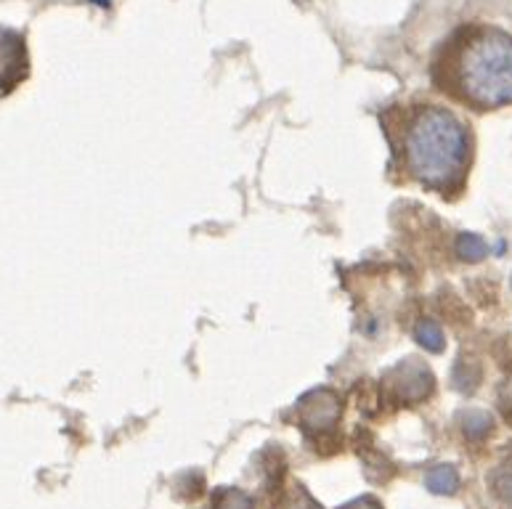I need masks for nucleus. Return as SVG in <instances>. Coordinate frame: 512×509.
<instances>
[{"mask_svg":"<svg viewBox=\"0 0 512 509\" xmlns=\"http://www.w3.org/2000/svg\"><path fill=\"white\" fill-rule=\"evenodd\" d=\"M383 128L398 170L409 181L457 197L465 189L473 138L457 114L438 104H404L383 114Z\"/></svg>","mask_w":512,"mask_h":509,"instance_id":"1","label":"nucleus"},{"mask_svg":"<svg viewBox=\"0 0 512 509\" xmlns=\"http://www.w3.org/2000/svg\"><path fill=\"white\" fill-rule=\"evenodd\" d=\"M433 83L438 91L478 112L510 107L512 38L486 24L462 27L433 61Z\"/></svg>","mask_w":512,"mask_h":509,"instance_id":"2","label":"nucleus"},{"mask_svg":"<svg viewBox=\"0 0 512 509\" xmlns=\"http://www.w3.org/2000/svg\"><path fill=\"white\" fill-rule=\"evenodd\" d=\"M30 72V56L24 46V35L0 27V91H11Z\"/></svg>","mask_w":512,"mask_h":509,"instance_id":"3","label":"nucleus"},{"mask_svg":"<svg viewBox=\"0 0 512 509\" xmlns=\"http://www.w3.org/2000/svg\"><path fill=\"white\" fill-rule=\"evenodd\" d=\"M388 377L393 380L390 385L396 388L398 401L409 403V406L428 398L430 390H433V374H430L428 366H422L414 358H406L404 364H398Z\"/></svg>","mask_w":512,"mask_h":509,"instance_id":"4","label":"nucleus"},{"mask_svg":"<svg viewBox=\"0 0 512 509\" xmlns=\"http://www.w3.org/2000/svg\"><path fill=\"white\" fill-rule=\"evenodd\" d=\"M337 417H340V401L329 390H316L300 401V422L306 427L327 430V427L335 425Z\"/></svg>","mask_w":512,"mask_h":509,"instance_id":"5","label":"nucleus"},{"mask_svg":"<svg viewBox=\"0 0 512 509\" xmlns=\"http://www.w3.org/2000/svg\"><path fill=\"white\" fill-rule=\"evenodd\" d=\"M491 494L497 496L499 502L505 504L507 509H512V443L510 449H505L502 459L497 462V467L491 470L489 475Z\"/></svg>","mask_w":512,"mask_h":509,"instance_id":"6","label":"nucleus"},{"mask_svg":"<svg viewBox=\"0 0 512 509\" xmlns=\"http://www.w3.org/2000/svg\"><path fill=\"white\" fill-rule=\"evenodd\" d=\"M462 430H465V435L470 438V441H481V438H486V435L491 433V417L486 414V411H478V409H470L462 414Z\"/></svg>","mask_w":512,"mask_h":509,"instance_id":"7","label":"nucleus"},{"mask_svg":"<svg viewBox=\"0 0 512 509\" xmlns=\"http://www.w3.org/2000/svg\"><path fill=\"white\" fill-rule=\"evenodd\" d=\"M414 337L430 353H441L444 350V332H441L436 321H420L417 329H414Z\"/></svg>","mask_w":512,"mask_h":509,"instance_id":"8","label":"nucleus"},{"mask_svg":"<svg viewBox=\"0 0 512 509\" xmlns=\"http://www.w3.org/2000/svg\"><path fill=\"white\" fill-rule=\"evenodd\" d=\"M457 255L467 263H478L489 255V247L478 234H462L457 239Z\"/></svg>","mask_w":512,"mask_h":509,"instance_id":"9","label":"nucleus"},{"mask_svg":"<svg viewBox=\"0 0 512 509\" xmlns=\"http://www.w3.org/2000/svg\"><path fill=\"white\" fill-rule=\"evenodd\" d=\"M428 486L433 494H454L459 486L457 472H454V467H446V464H441V467H436V470H430Z\"/></svg>","mask_w":512,"mask_h":509,"instance_id":"10","label":"nucleus"},{"mask_svg":"<svg viewBox=\"0 0 512 509\" xmlns=\"http://www.w3.org/2000/svg\"><path fill=\"white\" fill-rule=\"evenodd\" d=\"M213 509H255V502L237 488H221L213 496Z\"/></svg>","mask_w":512,"mask_h":509,"instance_id":"11","label":"nucleus"},{"mask_svg":"<svg viewBox=\"0 0 512 509\" xmlns=\"http://www.w3.org/2000/svg\"><path fill=\"white\" fill-rule=\"evenodd\" d=\"M497 401H499V409L505 414V419L512 422V369L502 377L499 382V390H497Z\"/></svg>","mask_w":512,"mask_h":509,"instance_id":"12","label":"nucleus"},{"mask_svg":"<svg viewBox=\"0 0 512 509\" xmlns=\"http://www.w3.org/2000/svg\"><path fill=\"white\" fill-rule=\"evenodd\" d=\"M279 509H316V504L311 502L303 491H298V494L292 496V499H287Z\"/></svg>","mask_w":512,"mask_h":509,"instance_id":"13","label":"nucleus"},{"mask_svg":"<svg viewBox=\"0 0 512 509\" xmlns=\"http://www.w3.org/2000/svg\"><path fill=\"white\" fill-rule=\"evenodd\" d=\"M343 509H383V507H380V502L372 499V496H364V499H356V502L345 504Z\"/></svg>","mask_w":512,"mask_h":509,"instance_id":"14","label":"nucleus"}]
</instances>
